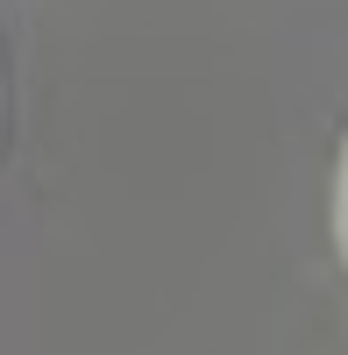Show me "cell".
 <instances>
[{
    "label": "cell",
    "instance_id": "cell-1",
    "mask_svg": "<svg viewBox=\"0 0 348 355\" xmlns=\"http://www.w3.org/2000/svg\"><path fill=\"white\" fill-rule=\"evenodd\" d=\"M341 242H348V164H341Z\"/></svg>",
    "mask_w": 348,
    "mask_h": 355
}]
</instances>
